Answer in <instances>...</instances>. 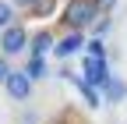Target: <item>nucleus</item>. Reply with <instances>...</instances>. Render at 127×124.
<instances>
[{"mask_svg":"<svg viewBox=\"0 0 127 124\" xmlns=\"http://www.w3.org/2000/svg\"><path fill=\"white\" fill-rule=\"evenodd\" d=\"M21 71L28 74L32 82H39V78H46V74H50V71H46V57H28V64H25Z\"/></svg>","mask_w":127,"mask_h":124,"instance_id":"1a4fd4ad","label":"nucleus"},{"mask_svg":"<svg viewBox=\"0 0 127 124\" xmlns=\"http://www.w3.org/2000/svg\"><path fill=\"white\" fill-rule=\"evenodd\" d=\"M53 124H64V121H53Z\"/></svg>","mask_w":127,"mask_h":124,"instance_id":"f3484780","label":"nucleus"},{"mask_svg":"<svg viewBox=\"0 0 127 124\" xmlns=\"http://www.w3.org/2000/svg\"><path fill=\"white\" fill-rule=\"evenodd\" d=\"M4 89H7V96H11V99L25 103V99L32 96V78H28L25 71H11V74H7V82H4Z\"/></svg>","mask_w":127,"mask_h":124,"instance_id":"20e7f679","label":"nucleus"},{"mask_svg":"<svg viewBox=\"0 0 127 124\" xmlns=\"http://www.w3.org/2000/svg\"><path fill=\"white\" fill-rule=\"evenodd\" d=\"M109 28H113V18H106V14H99L95 18V25H92V39H102Z\"/></svg>","mask_w":127,"mask_h":124,"instance_id":"f8f14e48","label":"nucleus"},{"mask_svg":"<svg viewBox=\"0 0 127 124\" xmlns=\"http://www.w3.org/2000/svg\"><path fill=\"white\" fill-rule=\"evenodd\" d=\"M99 96H102V103H124L127 99V82L120 78V74H113V78L99 89Z\"/></svg>","mask_w":127,"mask_h":124,"instance_id":"0eeeda50","label":"nucleus"},{"mask_svg":"<svg viewBox=\"0 0 127 124\" xmlns=\"http://www.w3.org/2000/svg\"><path fill=\"white\" fill-rule=\"evenodd\" d=\"M109 78H113V71H109L106 57H81V82L85 85H92L95 92H99Z\"/></svg>","mask_w":127,"mask_h":124,"instance_id":"f03ea898","label":"nucleus"},{"mask_svg":"<svg viewBox=\"0 0 127 124\" xmlns=\"http://www.w3.org/2000/svg\"><path fill=\"white\" fill-rule=\"evenodd\" d=\"M53 46H57V39H53L50 28H39L35 36H28V53H32V57H46V53H53Z\"/></svg>","mask_w":127,"mask_h":124,"instance_id":"423d86ee","label":"nucleus"},{"mask_svg":"<svg viewBox=\"0 0 127 124\" xmlns=\"http://www.w3.org/2000/svg\"><path fill=\"white\" fill-rule=\"evenodd\" d=\"M85 57H106V43L102 39H88L85 43Z\"/></svg>","mask_w":127,"mask_h":124,"instance_id":"ddd939ff","label":"nucleus"},{"mask_svg":"<svg viewBox=\"0 0 127 124\" xmlns=\"http://www.w3.org/2000/svg\"><path fill=\"white\" fill-rule=\"evenodd\" d=\"M11 4H14V11H18V7H28V11H32V4H35V0H11Z\"/></svg>","mask_w":127,"mask_h":124,"instance_id":"dca6fc26","label":"nucleus"},{"mask_svg":"<svg viewBox=\"0 0 127 124\" xmlns=\"http://www.w3.org/2000/svg\"><path fill=\"white\" fill-rule=\"evenodd\" d=\"M7 74H11V60H7L4 53H0V85L7 82Z\"/></svg>","mask_w":127,"mask_h":124,"instance_id":"2eb2a0df","label":"nucleus"},{"mask_svg":"<svg viewBox=\"0 0 127 124\" xmlns=\"http://www.w3.org/2000/svg\"><path fill=\"white\" fill-rule=\"evenodd\" d=\"M21 50H28V32L14 21L11 28H4V32H0V53L11 60L14 53H21Z\"/></svg>","mask_w":127,"mask_h":124,"instance_id":"7ed1b4c3","label":"nucleus"},{"mask_svg":"<svg viewBox=\"0 0 127 124\" xmlns=\"http://www.w3.org/2000/svg\"><path fill=\"white\" fill-rule=\"evenodd\" d=\"M53 11H57V0H35V4H32V14H35V18H50Z\"/></svg>","mask_w":127,"mask_h":124,"instance_id":"9b49d317","label":"nucleus"},{"mask_svg":"<svg viewBox=\"0 0 127 124\" xmlns=\"http://www.w3.org/2000/svg\"><path fill=\"white\" fill-rule=\"evenodd\" d=\"M85 32H67V36H60L57 39V46H53V53L60 57V60H67V57H74V53H81L85 50Z\"/></svg>","mask_w":127,"mask_h":124,"instance_id":"39448f33","label":"nucleus"},{"mask_svg":"<svg viewBox=\"0 0 127 124\" xmlns=\"http://www.w3.org/2000/svg\"><path fill=\"white\" fill-rule=\"evenodd\" d=\"M92 4H95V11H99V14H109V11L117 7V0H92Z\"/></svg>","mask_w":127,"mask_h":124,"instance_id":"4468645a","label":"nucleus"},{"mask_svg":"<svg viewBox=\"0 0 127 124\" xmlns=\"http://www.w3.org/2000/svg\"><path fill=\"white\" fill-rule=\"evenodd\" d=\"M14 25V4L11 0H0V32Z\"/></svg>","mask_w":127,"mask_h":124,"instance_id":"9d476101","label":"nucleus"},{"mask_svg":"<svg viewBox=\"0 0 127 124\" xmlns=\"http://www.w3.org/2000/svg\"><path fill=\"white\" fill-rule=\"evenodd\" d=\"M64 25L71 28V32H85V28L95 25V18H99V11H95L92 0H67V7H64Z\"/></svg>","mask_w":127,"mask_h":124,"instance_id":"f257e3e1","label":"nucleus"},{"mask_svg":"<svg viewBox=\"0 0 127 124\" xmlns=\"http://www.w3.org/2000/svg\"><path fill=\"white\" fill-rule=\"evenodd\" d=\"M71 82H74V89L85 96V103L92 106V110H95V106H102V96H99V92H95L92 85H85V82H81V74H71Z\"/></svg>","mask_w":127,"mask_h":124,"instance_id":"6e6552de","label":"nucleus"}]
</instances>
